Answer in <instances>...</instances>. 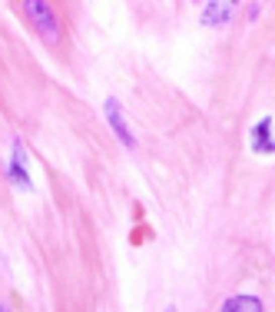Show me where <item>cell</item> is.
Listing matches in <instances>:
<instances>
[{
  "label": "cell",
  "mask_w": 275,
  "mask_h": 312,
  "mask_svg": "<svg viewBox=\"0 0 275 312\" xmlns=\"http://www.w3.org/2000/svg\"><path fill=\"white\" fill-rule=\"evenodd\" d=\"M24 14L47 43H60V20L47 0H24Z\"/></svg>",
  "instance_id": "1"
},
{
  "label": "cell",
  "mask_w": 275,
  "mask_h": 312,
  "mask_svg": "<svg viewBox=\"0 0 275 312\" xmlns=\"http://www.w3.org/2000/svg\"><path fill=\"white\" fill-rule=\"evenodd\" d=\"M103 113H106V123L113 127V133L119 136V143H123L126 150H133V146H136V140H133V133H129V127H126V113H123V106H119V100H116V96H110V100H106Z\"/></svg>",
  "instance_id": "2"
},
{
  "label": "cell",
  "mask_w": 275,
  "mask_h": 312,
  "mask_svg": "<svg viewBox=\"0 0 275 312\" xmlns=\"http://www.w3.org/2000/svg\"><path fill=\"white\" fill-rule=\"evenodd\" d=\"M232 14H236V0H209V7L202 10V24L205 27H226Z\"/></svg>",
  "instance_id": "3"
},
{
  "label": "cell",
  "mask_w": 275,
  "mask_h": 312,
  "mask_svg": "<svg viewBox=\"0 0 275 312\" xmlns=\"http://www.w3.org/2000/svg\"><path fill=\"white\" fill-rule=\"evenodd\" d=\"M255 153H272V116L259 120L255 127Z\"/></svg>",
  "instance_id": "4"
},
{
  "label": "cell",
  "mask_w": 275,
  "mask_h": 312,
  "mask_svg": "<svg viewBox=\"0 0 275 312\" xmlns=\"http://www.w3.org/2000/svg\"><path fill=\"white\" fill-rule=\"evenodd\" d=\"M222 309H226V312H239V309H245V312H259L262 302H259V299H252V296H236V299H229Z\"/></svg>",
  "instance_id": "5"
},
{
  "label": "cell",
  "mask_w": 275,
  "mask_h": 312,
  "mask_svg": "<svg viewBox=\"0 0 275 312\" xmlns=\"http://www.w3.org/2000/svg\"><path fill=\"white\" fill-rule=\"evenodd\" d=\"M14 166L20 169V173H30V160H27V150L20 140H14Z\"/></svg>",
  "instance_id": "6"
}]
</instances>
